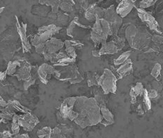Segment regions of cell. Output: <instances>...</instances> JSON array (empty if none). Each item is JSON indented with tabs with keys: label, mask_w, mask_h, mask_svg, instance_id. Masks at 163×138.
<instances>
[{
	"label": "cell",
	"mask_w": 163,
	"mask_h": 138,
	"mask_svg": "<svg viewBox=\"0 0 163 138\" xmlns=\"http://www.w3.org/2000/svg\"><path fill=\"white\" fill-rule=\"evenodd\" d=\"M73 110L78 113L74 121L82 128L97 125L103 119L99 106L94 98H87L86 97H76Z\"/></svg>",
	"instance_id": "obj_1"
},
{
	"label": "cell",
	"mask_w": 163,
	"mask_h": 138,
	"mask_svg": "<svg viewBox=\"0 0 163 138\" xmlns=\"http://www.w3.org/2000/svg\"><path fill=\"white\" fill-rule=\"evenodd\" d=\"M151 37L146 29L144 27H137L130 24L125 30V39L131 46V47L142 50L150 45Z\"/></svg>",
	"instance_id": "obj_2"
},
{
	"label": "cell",
	"mask_w": 163,
	"mask_h": 138,
	"mask_svg": "<svg viewBox=\"0 0 163 138\" xmlns=\"http://www.w3.org/2000/svg\"><path fill=\"white\" fill-rule=\"evenodd\" d=\"M118 78L111 70L106 69L98 80V86L101 87L105 95L109 93H115L117 90Z\"/></svg>",
	"instance_id": "obj_3"
},
{
	"label": "cell",
	"mask_w": 163,
	"mask_h": 138,
	"mask_svg": "<svg viewBox=\"0 0 163 138\" xmlns=\"http://www.w3.org/2000/svg\"><path fill=\"white\" fill-rule=\"evenodd\" d=\"M103 19L109 23L113 35H117L122 24V18L116 12L114 6L111 5L108 8L104 11Z\"/></svg>",
	"instance_id": "obj_4"
},
{
	"label": "cell",
	"mask_w": 163,
	"mask_h": 138,
	"mask_svg": "<svg viewBox=\"0 0 163 138\" xmlns=\"http://www.w3.org/2000/svg\"><path fill=\"white\" fill-rule=\"evenodd\" d=\"M136 10H137L138 15L142 20V22L145 23L150 30L155 31L156 33L159 34L162 33L158 23L157 22L155 18L151 15L150 14L147 12L146 11H145V9H143V8H137Z\"/></svg>",
	"instance_id": "obj_5"
},
{
	"label": "cell",
	"mask_w": 163,
	"mask_h": 138,
	"mask_svg": "<svg viewBox=\"0 0 163 138\" xmlns=\"http://www.w3.org/2000/svg\"><path fill=\"white\" fill-rule=\"evenodd\" d=\"M20 127H22L25 130H33L36 125L39 123V120L35 116L31 113H25L24 115L19 116L18 122Z\"/></svg>",
	"instance_id": "obj_6"
},
{
	"label": "cell",
	"mask_w": 163,
	"mask_h": 138,
	"mask_svg": "<svg viewBox=\"0 0 163 138\" xmlns=\"http://www.w3.org/2000/svg\"><path fill=\"white\" fill-rule=\"evenodd\" d=\"M134 7V3L132 0H121L115 8V11L120 17L124 18L132 11Z\"/></svg>",
	"instance_id": "obj_7"
},
{
	"label": "cell",
	"mask_w": 163,
	"mask_h": 138,
	"mask_svg": "<svg viewBox=\"0 0 163 138\" xmlns=\"http://www.w3.org/2000/svg\"><path fill=\"white\" fill-rule=\"evenodd\" d=\"M26 27L27 25L23 24L22 23V25L19 24L18 21L17 22V29H18V32L20 36V39H21L22 43V47L24 52H29L30 50L31 46L27 40V37H26Z\"/></svg>",
	"instance_id": "obj_8"
},
{
	"label": "cell",
	"mask_w": 163,
	"mask_h": 138,
	"mask_svg": "<svg viewBox=\"0 0 163 138\" xmlns=\"http://www.w3.org/2000/svg\"><path fill=\"white\" fill-rule=\"evenodd\" d=\"M46 48L49 53H56L64 46V42L56 38H51L45 42Z\"/></svg>",
	"instance_id": "obj_9"
},
{
	"label": "cell",
	"mask_w": 163,
	"mask_h": 138,
	"mask_svg": "<svg viewBox=\"0 0 163 138\" xmlns=\"http://www.w3.org/2000/svg\"><path fill=\"white\" fill-rule=\"evenodd\" d=\"M133 71V63L131 59H127L124 63L121 64V66H120L117 70V73L119 76V79H122L124 76H126L127 75L132 73Z\"/></svg>",
	"instance_id": "obj_10"
},
{
	"label": "cell",
	"mask_w": 163,
	"mask_h": 138,
	"mask_svg": "<svg viewBox=\"0 0 163 138\" xmlns=\"http://www.w3.org/2000/svg\"><path fill=\"white\" fill-rule=\"evenodd\" d=\"M100 111L101 115L103 116V119L100 123L103 124L105 126L112 125L114 123V116L108 109L106 106H102L100 107Z\"/></svg>",
	"instance_id": "obj_11"
},
{
	"label": "cell",
	"mask_w": 163,
	"mask_h": 138,
	"mask_svg": "<svg viewBox=\"0 0 163 138\" xmlns=\"http://www.w3.org/2000/svg\"><path fill=\"white\" fill-rule=\"evenodd\" d=\"M118 52L117 46L115 45L113 41H110V42H106L102 44V47L99 50L100 54H114Z\"/></svg>",
	"instance_id": "obj_12"
},
{
	"label": "cell",
	"mask_w": 163,
	"mask_h": 138,
	"mask_svg": "<svg viewBox=\"0 0 163 138\" xmlns=\"http://www.w3.org/2000/svg\"><path fill=\"white\" fill-rule=\"evenodd\" d=\"M144 87H143V85L141 83H137L136 84V86L134 87H132L131 88L129 95L131 97V103L132 104H135L136 103V97L141 95L144 91Z\"/></svg>",
	"instance_id": "obj_13"
},
{
	"label": "cell",
	"mask_w": 163,
	"mask_h": 138,
	"mask_svg": "<svg viewBox=\"0 0 163 138\" xmlns=\"http://www.w3.org/2000/svg\"><path fill=\"white\" fill-rule=\"evenodd\" d=\"M39 2L42 4L51 6L52 7V12L53 13L57 12L60 4V0H39Z\"/></svg>",
	"instance_id": "obj_14"
},
{
	"label": "cell",
	"mask_w": 163,
	"mask_h": 138,
	"mask_svg": "<svg viewBox=\"0 0 163 138\" xmlns=\"http://www.w3.org/2000/svg\"><path fill=\"white\" fill-rule=\"evenodd\" d=\"M141 95H143V102H143V106H144L145 111L146 112L147 111L150 110L151 108L150 99L148 95V91L145 89H144Z\"/></svg>",
	"instance_id": "obj_15"
},
{
	"label": "cell",
	"mask_w": 163,
	"mask_h": 138,
	"mask_svg": "<svg viewBox=\"0 0 163 138\" xmlns=\"http://www.w3.org/2000/svg\"><path fill=\"white\" fill-rule=\"evenodd\" d=\"M99 78L100 76L98 75L97 73H88V75H87V83H88V86L91 87L93 86H98Z\"/></svg>",
	"instance_id": "obj_16"
},
{
	"label": "cell",
	"mask_w": 163,
	"mask_h": 138,
	"mask_svg": "<svg viewBox=\"0 0 163 138\" xmlns=\"http://www.w3.org/2000/svg\"><path fill=\"white\" fill-rule=\"evenodd\" d=\"M64 45L66 46V54H68V56L69 57L73 58H76L77 57V54L75 52V49L74 48L73 46H72V45L71 44V42L70 40H66L65 42H64Z\"/></svg>",
	"instance_id": "obj_17"
},
{
	"label": "cell",
	"mask_w": 163,
	"mask_h": 138,
	"mask_svg": "<svg viewBox=\"0 0 163 138\" xmlns=\"http://www.w3.org/2000/svg\"><path fill=\"white\" fill-rule=\"evenodd\" d=\"M21 61H16L13 62H10L8 63L7 69L6 70L7 75H13L15 73L17 70V68L20 66Z\"/></svg>",
	"instance_id": "obj_18"
},
{
	"label": "cell",
	"mask_w": 163,
	"mask_h": 138,
	"mask_svg": "<svg viewBox=\"0 0 163 138\" xmlns=\"http://www.w3.org/2000/svg\"><path fill=\"white\" fill-rule=\"evenodd\" d=\"M130 55H131V52L129 51L122 53L120 57L117 58H115L114 60V64L115 66H119V65H121L122 63H124L127 59H129Z\"/></svg>",
	"instance_id": "obj_19"
},
{
	"label": "cell",
	"mask_w": 163,
	"mask_h": 138,
	"mask_svg": "<svg viewBox=\"0 0 163 138\" xmlns=\"http://www.w3.org/2000/svg\"><path fill=\"white\" fill-rule=\"evenodd\" d=\"M100 22L102 26V30H103V33L104 34H106L108 35H112V31L111 28H110V26L109 23L106 20H105L103 18V19H100Z\"/></svg>",
	"instance_id": "obj_20"
},
{
	"label": "cell",
	"mask_w": 163,
	"mask_h": 138,
	"mask_svg": "<svg viewBox=\"0 0 163 138\" xmlns=\"http://www.w3.org/2000/svg\"><path fill=\"white\" fill-rule=\"evenodd\" d=\"M75 61V58H71V57H66L61 59L59 60L56 63H54L55 66H68L69 64L74 63Z\"/></svg>",
	"instance_id": "obj_21"
},
{
	"label": "cell",
	"mask_w": 163,
	"mask_h": 138,
	"mask_svg": "<svg viewBox=\"0 0 163 138\" xmlns=\"http://www.w3.org/2000/svg\"><path fill=\"white\" fill-rule=\"evenodd\" d=\"M161 70H162V66L160 63H155V66H153V68L151 70V75L153 77L155 78L157 80H160L159 77L160 76V73H161Z\"/></svg>",
	"instance_id": "obj_22"
},
{
	"label": "cell",
	"mask_w": 163,
	"mask_h": 138,
	"mask_svg": "<svg viewBox=\"0 0 163 138\" xmlns=\"http://www.w3.org/2000/svg\"><path fill=\"white\" fill-rule=\"evenodd\" d=\"M51 129L50 127H45L37 131V135L39 137H51Z\"/></svg>",
	"instance_id": "obj_23"
},
{
	"label": "cell",
	"mask_w": 163,
	"mask_h": 138,
	"mask_svg": "<svg viewBox=\"0 0 163 138\" xmlns=\"http://www.w3.org/2000/svg\"><path fill=\"white\" fill-rule=\"evenodd\" d=\"M100 19H97V20H96L94 24V25H93L92 31V32H93V33L98 34V35L104 34L103 33V30H102V26H101V22H100Z\"/></svg>",
	"instance_id": "obj_24"
},
{
	"label": "cell",
	"mask_w": 163,
	"mask_h": 138,
	"mask_svg": "<svg viewBox=\"0 0 163 138\" xmlns=\"http://www.w3.org/2000/svg\"><path fill=\"white\" fill-rule=\"evenodd\" d=\"M157 1L158 0H141L139 3V6H140L141 8L145 9V8L150 7L151 6H153Z\"/></svg>",
	"instance_id": "obj_25"
},
{
	"label": "cell",
	"mask_w": 163,
	"mask_h": 138,
	"mask_svg": "<svg viewBox=\"0 0 163 138\" xmlns=\"http://www.w3.org/2000/svg\"><path fill=\"white\" fill-rule=\"evenodd\" d=\"M114 43L115 44V45L117 46L118 51L121 50V49L124 47V39L120 37H117L115 39V40H113Z\"/></svg>",
	"instance_id": "obj_26"
},
{
	"label": "cell",
	"mask_w": 163,
	"mask_h": 138,
	"mask_svg": "<svg viewBox=\"0 0 163 138\" xmlns=\"http://www.w3.org/2000/svg\"><path fill=\"white\" fill-rule=\"evenodd\" d=\"M35 50L37 53H38V54H45L46 53L48 52L47 49L46 48L45 43H41L35 46Z\"/></svg>",
	"instance_id": "obj_27"
},
{
	"label": "cell",
	"mask_w": 163,
	"mask_h": 138,
	"mask_svg": "<svg viewBox=\"0 0 163 138\" xmlns=\"http://www.w3.org/2000/svg\"><path fill=\"white\" fill-rule=\"evenodd\" d=\"M62 132L59 128H55L51 130V137H63Z\"/></svg>",
	"instance_id": "obj_28"
},
{
	"label": "cell",
	"mask_w": 163,
	"mask_h": 138,
	"mask_svg": "<svg viewBox=\"0 0 163 138\" xmlns=\"http://www.w3.org/2000/svg\"><path fill=\"white\" fill-rule=\"evenodd\" d=\"M59 7L60 8L61 10L63 11H66V12H70V11H71L72 10V6L70 4H68V3H66V2L60 3Z\"/></svg>",
	"instance_id": "obj_29"
},
{
	"label": "cell",
	"mask_w": 163,
	"mask_h": 138,
	"mask_svg": "<svg viewBox=\"0 0 163 138\" xmlns=\"http://www.w3.org/2000/svg\"><path fill=\"white\" fill-rule=\"evenodd\" d=\"M77 20V19H75L72 20L71 24L69 25L68 29H67V34H68V35H69V36H72V32H73V30H74V28L75 27V25H76Z\"/></svg>",
	"instance_id": "obj_30"
},
{
	"label": "cell",
	"mask_w": 163,
	"mask_h": 138,
	"mask_svg": "<svg viewBox=\"0 0 163 138\" xmlns=\"http://www.w3.org/2000/svg\"><path fill=\"white\" fill-rule=\"evenodd\" d=\"M35 80H36V79L33 77H31L30 79H28V80H24V83H23V87H24V89L25 90H28V88L32 86V85H33L34 83Z\"/></svg>",
	"instance_id": "obj_31"
},
{
	"label": "cell",
	"mask_w": 163,
	"mask_h": 138,
	"mask_svg": "<svg viewBox=\"0 0 163 138\" xmlns=\"http://www.w3.org/2000/svg\"><path fill=\"white\" fill-rule=\"evenodd\" d=\"M151 40L153 41L154 43L158 44V45H160V44H163V37L160 36L159 35H154L151 37Z\"/></svg>",
	"instance_id": "obj_32"
},
{
	"label": "cell",
	"mask_w": 163,
	"mask_h": 138,
	"mask_svg": "<svg viewBox=\"0 0 163 138\" xmlns=\"http://www.w3.org/2000/svg\"><path fill=\"white\" fill-rule=\"evenodd\" d=\"M20 125L18 123H12V125H11V131H12V134L13 135L18 134L20 131Z\"/></svg>",
	"instance_id": "obj_33"
},
{
	"label": "cell",
	"mask_w": 163,
	"mask_h": 138,
	"mask_svg": "<svg viewBox=\"0 0 163 138\" xmlns=\"http://www.w3.org/2000/svg\"><path fill=\"white\" fill-rule=\"evenodd\" d=\"M148 95L150 99H154L158 96V92L156 90H150V91H148Z\"/></svg>",
	"instance_id": "obj_34"
},
{
	"label": "cell",
	"mask_w": 163,
	"mask_h": 138,
	"mask_svg": "<svg viewBox=\"0 0 163 138\" xmlns=\"http://www.w3.org/2000/svg\"><path fill=\"white\" fill-rule=\"evenodd\" d=\"M153 86L154 90H156L157 91H159V90H162V87L163 86H162V84L160 83L158 80L157 81H153Z\"/></svg>",
	"instance_id": "obj_35"
},
{
	"label": "cell",
	"mask_w": 163,
	"mask_h": 138,
	"mask_svg": "<svg viewBox=\"0 0 163 138\" xmlns=\"http://www.w3.org/2000/svg\"><path fill=\"white\" fill-rule=\"evenodd\" d=\"M136 111H137V113L139 114H140V115H143V114H144L145 113L144 106H143V104H139L137 108H136Z\"/></svg>",
	"instance_id": "obj_36"
},
{
	"label": "cell",
	"mask_w": 163,
	"mask_h": 138,
	"mask_svg": "<svg viewBox=\"0 0 163 138\" xmlns=\"http://www.w3.org/2000/svg\"><path fill=\"white\" fill-rule=\"evenodd\" d=\"M70 42H71V44L72 45V46L73 47H82L83 45L82 44L79 40H70Z\"/></svg>",
	"instance_id": "obj_37"
},
{
	"label": "cell",
	"mask_w": 163,
	"mask_h": 138,
	"mask_svg": "<svg viewBox=\"0 0 163 138\" xmlns=\"http://www.w3.org/2000/svg\"><path fill=\"white\" fill-rule=\"evenodd\" d=\"M3 133V137H4V138L11 137H12L11 135H13V134L10 133V131H8V130L4 131V133Z\"/></svg>",
	"instance_id": "obj_38"
},
{
	"label": "cell",
	"mask_w": 163,
	"mask_h": 138,
	"mask_svg": "<svg viewBox=\"0 0 163 138\" xmlns=\"http://www.w3.org/2000/svg\"><path fill=\"white\" fill-rule=\"evenodd\" d=\"M13 137L15 138H28L29 135L28 134H22V135H15V136Z\"/></svg>",
	"instance_id": "obj_39"
},
{
	"label": "cell",
	"mask_w": 163,
	"mask_h": 138,
	"mask_svg": "<svg viewBox=\"0 0 163 138\" xmlns=\"http://www.w3.org/2000/svg\"><path fill=\"white\" fill-rule=\"evenodd\" d=\"M92 55L94 56V57H101V54H100V52L98 50H94L92 52Z\"/></svg>",
	"instance_id": "obj_40"
},
{
	"label": "cell",
	"mask_w": 163,
	"mask_h": 138,
	"mask_svg": "<svg viewBox=\"0 0 163 138\" xmlns=\"http://www.w3.org/2000/svg\"><path fill=\"white\" fill-rule=\"evenodd\" d=\"M6 75H7V73H6V71L4 73H0V80H4L6 78Z\"/></svg>",
	"instance_id": "obj_41"
},
{
	"label": "cell",
	"mask_w": 163,
	"mask_h": 138,
	"mask_svg": "<svg viewBox=\"0 0 163 138\" xmlns=\"http://www.w3.org/2000/svg\"><path fill=\"white\" fill-rule=\"evenodd\" d=\"M4 7H2V8H0V14H1V13L3 11V10H4Z\"/></svg>",
	"instance_id": "obj_42"
},
{
	"label": "cell",
	"mask_w": 163,
	"mask_h": 138,
	"mask_svg": "<svg viewBox=\"0 0 163 138\" xmlns=\"http://www.w3.org/2000/svg\"><path fill=\"white\" fill-rule=\"evenodd\" d=\"M1 137H3V133L0 132V138H1Z\"/></svg>",
	"instance_id": "obj_43"
},
{
	"label": "cell",
	"mask_w": 163,
	"mask_h": 138,
	"mask_svg": "<svg viewBox=\"0 0 163 138\" xmlns=\"http://www.w3.org/2000/svg\"><path fill=\"white\" fill-rule=\"evenodd\" d=\"M132 1L134 3H135L136 1H137V0H132Z\"/></svg>",
	"instance_id": "obj_44"
},
{
	"label": "cell",
	"mask_w": 163,
	"mask_h": 138,
	"mask_svg": "<svg viewBox=\"0 0 163 138\" xmlns=\"http://www.w3.org/2000/svg\"><path fill=\"white\" fill-rule=\"evenodd\" d=\"M162 98H163V87H162Z\"/></svg>",
	"instance_id": "obj_45"
},
{
	"label": "cell",
	"mask_w": 163,
	"mask_h": 138,
	"mask_svg": "<svg viewBox=\"0 0 163 138\" xmlns=\"http://www.w3.org/2000/svg\"><path fill=\"white\" fill-rule=\"evenodd\" d=\"M121 1V0H116V2H117V3H119Z\"/></svg>",
	"instance_id": "obj_46"
},
{
	"label": "cell",
	"mask_w": 163,
	"mask_h": 138,
	"mask_svg": "<svg viewBox=\"0 0 163 138\" xmlns=\"http://www.w3.org/2000/svg\"><path fill=\"white\" fill-rule=\"evenodd\" d=\"M97 1H99V2H101V1H103V0H97Z\"/></svg>",
	"instance_id": "obj_47"
}]
</instances>
